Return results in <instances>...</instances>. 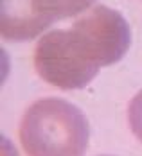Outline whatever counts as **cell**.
Instances as JSON below:
<instances>
[{
    "instance_id": "6da1fadb",
    "label": "cell",
    "mask_w": 142,
    "mask_h": 156,
    "mask_svg": "<svg viewBox=\"0 0 142 156\" xmlns=\"http://www.w3.org/2000/svg\"><path fill=\"white\" fill-rule=\"evenodd\" d=\"M18 136L27 156H85L90 126L72 102L45 97L24 113Z\"/></svg>"
},
{
    "instance_id": "7a4b0ae2",
    "label": "cell",
    "mask_w": 142,
    "mask_h": 156,
    "mask_svg": "<svg viewBox=\"0 0 142 156\" xmlns=\"http://www.w3.org/2000/svg\"><path fill=\"white\" fill-rule=\"evenodd\" d=\"M34 68L45 83L60 90H79L99 74L72 29H56L40 38L34 48Z\"/></svg>"
},
{
    "instance_id": "3957f363",
    "label": "cell",
    "mask_w": 142,
    "mask_h": 156,
    "mask_svg": "<svg viewBox=\"0 0 142 156\" xmlns=\"http://www.w3.org/2000/svg\"><path fill=\"white\" fill-rule=\"evenodd\" d=\"M83 50L97 66H110L126 56L131 45V29L119 11L95 5L72 23Z\"/></svg>"
},
{
    "instance_id": "277c9868",
    "label": "cell",
    "mask_w": 142,
    "mask_h": 156,
    "mask_svg": "<svg viewBox=\"0 0 142 156\" xmlns=\"http://www.w3.org/2000/svg\"><path fill=\"white\" fill-rule=\"evenodd\" d=\"M60 20L54 0H0V32L4 40L27 41Z\"/></svg>"
},
{
    "instance_id": "5b68a950",
    "label": "cell",
    "mask_w": 142,
    "mask_h": 156,
    "mask_svg": "<svg viewBox=\"0 0 142 156\" xmlns=\"http://www.w3.org/2000/svg\"><path fill=\"white\" fill-rule=\"evenodd\" d=\"M128 122L131 133L137 136V140L142 144V90L129 101L128 106Z\"/></svg>"
},
{
    "instance_id": "8992f818",
    "label": "cell",
    "mask_w": 142,
    "mask_h": 156,
    "mask_svg": "<svg viewBox=\"0 0 142 156\" xmlns=\"http://www.w3.org/2000/svg\"><path fill=\"white\" fill-rule=\"evenodd\" d=\"M94 2L95 0H54L60 20L68 18V16H76L79 13H86Z\"/></svg>"
},
{
    "instance_id": "52a82bcc",
    "label": "cell",
    "mask_w": 142,
    "mask_h": 156,
    "mask_svg": "<svg viewBox=\"0 0 142 156\" xmlns=\"http://www.w3.org/2000/svg\"><path fill=\"white\" fill-rule=\"evenodd\" d=\"M103 156H108V154H103Z\"/></svg>"
}]
</instances>
